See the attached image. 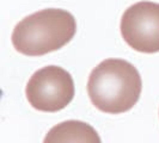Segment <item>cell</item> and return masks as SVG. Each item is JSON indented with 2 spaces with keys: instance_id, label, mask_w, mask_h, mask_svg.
<instances>
[{
  "instance_id": "obj_5",
  "label": "cell",
  "mask_w": 159,
  "mask_h": 143,
  "mask_svg": "<svg viewBox=\"0 0 159 143\" xmlns=\"http://www.w3.org/2000/svg\"><path fill=\"white\" fill-rule=\"evenodd\" d=\"M43 143H102L96 129L81 120H65L47 132Z\"/></svg>"
},
{
  "instance_id": "obj_3",
  "label": "cell",
  "mask_w": 159,
  "mask_h": 143,
  "mask_svg": "<svg viewBox=\"0 0 159 143\" xmlns=\"http://www.w3.org/2000/svg\"><path fill=\"white\" fill-rule=\"evenodd\" d=\"M74 81L68 72L59 66H47L29 79L25 94L29 104L42 112H57L74 98Z\"/></svg>"
},
{
  "instance_id": "obj_1",
  "label": "cell",
  "mask_w": 159,
  "mask_h": 143,
  "mask_svg": "<svg viewBox=\"0 0 159 143\" xmlns=\"http://www.w3.org/2000/svg\"><path fill=\"white\" fill-rule=\"evenodd\" d=\"M143 89L140 73L123 58H107L90 73L88 94L99 111L123 113L134 107Z\"/></svg>"
},
{
  "instance_id": "obj_4",
  "label": "cell",
  "mask_w": 159,
  "mask_h": 143,
  "mask_svg": "<svg viewBox=\"0 0 159 143\" xmlns=\"http://www.w3.org/2000/svg\"><path fill=\"white\" fill-rule=\"evenodd\" d=\"M120 30L125 42L143 54L159 51V4L139 1L129 6L121 18Z\"/></svg>"
},
{
  "instance_id": "obj_2",
  "label": "cell",
  "mask_w": 159,
  "mask_h": 143,
  "mask_svg": "<svg viewBox=\"0 0 159 143\" xmlns=\"http://www.w3.org/2000/svg\"><path fill=\"white\" fill-rule=\"evenodd\" d=\"M77 32V22L62 8H44L23 18L12 32V44L26 56H42L70 43Z\"/></svg>"
}]
</instances>
